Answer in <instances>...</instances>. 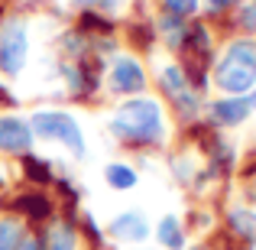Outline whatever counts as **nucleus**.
Returning a JSON list of instances; mask_svg holds the SVG:
<instances>
[{"label": "nucleus", "instance_id": "1a4fd4ad", "mask_svg": "<svg viewBox=\"0 0 256 250\" xmlns=\"http://www.w3.org/2000/svg\"><path fill=\"white\" fill-rule=\"evenodd\" d=\"M75 244H78V234L72 224H52L46 231L39 250H75Z\"/></svg>", "mask_w": 256, "mask_h": 250}, {"label": "nucleus", "instance_id": "6e6552de", "mask_svg": "<svg viewBox=\"0 0 256 250\" xmlns=\"http://www.w3.org/2000/svg\"><path fill=\"white\" fill-rule=\"evenodd\" d=\"M250 111H253V107H250L246 98H224V101H214V104H211V117L218 120V124H224V127L244 124Z\"/></svg>", "mask_w": 256, "mask_h": 250}, {"label": "nucleus", "instance_id": "aec40b11", "mask_svg": "<svg viewBox=\"0 0 256 250\" xmlns=\"http://www.w3.org/2000/svg\"><path fill=\"white\" fill-rule=\"evenodd\" d=\"M230 4H237V0H211L214 10H224V7H230Z\"/></svg>", "mask_w": 256, "mask_h": 250}, {"label": "nucleus", "instance_id": "a211bd4d", "mask_svg": "<svg viewBox=\"0 0 256 250\" xmlns=\"http://www.w3.org/2000/svg\"><path fill=\"white\" fill-rule=\"evenodd\" d=\"M240 23L246 26V30H256V4H246L244 13H240Z\"/></svg>", "mask_w": 256, "mask_h": 250}, {"label": "nucleus", "instance_id": "6ab92c4d", "mask_svg": "<svg viewBox=\"0 0 256 250\" xmlns=\"http://www.w3.org/2000/svg\"><path fill=\"white\" fill-rule=\"evenodd\" d=\"M13 250H39V240H36V237H32V234H30V231H26V234H23V237H20V244H16V247H13Z\"/></svg>", "mask_w": 256, "mask_h": 250}, {"label": "nucleus", "instance_id": "9b49d317", "mask_svg": "<svg viewBox=\"0 0 256 250\" xmlns=\"http://www.w3.org/2000/svg\"><path fill=\"white\" fill-rule=\"evenodd\" d=\"M227 221H230V227L244 240L256 244V211H253V208H234V211L227 214Z\"/></svg>", "mask_w": 256, "mask_h": 250}, {"label": "nucleus", "instance_id": "4468645a", "mask_svg": "<svg viewBox=\"0 0 256 250\" xmlns=\"http://www.w3.org/2000/svg\"><path fill=\"white\" fill-rule=\"evenodd\" d=\"M162 88L172 94V98H182L188 91V82H185V72L175 69V65H166L162 69Z\"/></svg>", "mask_w": 256, "mask_h": 250}, {"label": "nucleus", "instance_id": "0eeeda50", "mask_svg": "<svg viewBox=\"0 0 256 250\" xmlns=\"http://www.w3.org/2000/svg\"><path fill=\"white\" fill-rule=\"evenodd\" d=\"M110 234L120 244H140V240L150 237V224L140 211H124L110 221Z\"/></svg>", "mask_w": 256, "mask_h": 250}, {"label": "nucleus", "instance_id": "20e7f679", "mask_svg": "<svg viewBox=\"0 0 256 250\" xmlns=\"http://www.w3.org/2000/svg\"><path fill=\"white\" fill-rule=\"evenodd\" d=\"M26 52H30L26 26L20 20H10L0 30V72L4 75H20L23 65H26Z\"/></svg>", "mask_w": 256, "mask_h": 250}, {"label": "nucleus", "instance_id": "dca6fc26", "mask_svg": "<svg viewBox=\"0 0 256 250\" xmlns=\"http://www.w3.org/2000/svg\"><path fill=\"white\" fill-rule=\"evenodd\" d=\"M166 10H169V17H188L198 10V0H166Z\"/></svg>", "mask_w": 256, "mask_h": 250}, {"label": "nucleus", "instance_id": "f3484780", "mask_svg": "<svg viewBox=\"0 0 256 250\" xmlns=\"http://www.w3.org/2000/svg\"><path fill=\"white\" fill-rule=\"evenodd\" d=\"M26 169L32 172V179H49V166H39V159H32V156H26Z\"/></svg>", "mask_w": 256, "mask_h": 250}, {"label": "nucleus", "instance_id": "412c9836", "mask_svg": "<svg viewBox=\"0 0 256 250\" xmlns=\"http://www.w3.org/2000/svg\"><path fill=\"white\" fill-rule=\"evenodd\" d=\"M250 107L256 111V88H253V98H250Z\"/></svg>", "mask_w": 256, "mask_h": 250}, {"label": "nucleus", "instance_id": "f257e3e1", "mask_svg": "<svg viewBox=\"0 0 256 250\" xmlns=\"http://www.w3.org/2000/svg\"><path fill=\"white\" fill-rule=\"evenodd\" d=\"M114 137L126 140V143H159L166 133L162 111L152 98H133L124 101L117 107V114L110 117Z\"/></svg>", "mask_w": 256, "mask_h": 250}, {"label": "nucleus", "instance_id": "9d476101", "mask_svg": "<svg viewBox=\"0 0 256 250\" xmlns=\"http://www.w3.org/2000/svg\"><path fill=\"white\" fill-rule=\"evenodd\" d=\"M156 237H159V244H162L166 250H182L185 247V234H182V224H178L175 214H166V218L159 221Z\"/></svg>", "mask_w": 256, "mask_h": 250}, {"label": "nucleus", "instance_id": "f8f14e48", "mask_svg": "<svg viewBox=\"0 0 256 250\" xmlns=\"http://www.w3.org/2000/svg\"><path fill=\"white\" fill-rule=\"evenodd\" d=\"M104 179H107V185L117 188V192H126V188L136 185V172H133L130 166H124V163H110L104 169Z\"/></svg>", "mask_w": 256, "mask_h": 250}, {"label": "nucleus", "instance_id": "2eb2a0df", "mask_svg": "<svg viewBox=\"0 0 256 250\" xmlns=\"http://www.w3.org/2000/svg\"><path fill=\"white\" fill-rule=\"evenodd\" d=\"M20 205H23L32 218H46V214H49V201H46L42 195H26V198H20Z\"/></svg>", "mask_w": 256, "mask_h": 250}, {"label": "nucleus", "instance_id": "f03ea898", "mask_svg": "<svg viewBox=\"0 0 256 250\" xmlns=\"http://www.w3.org/2000/svg\"><path fill=\"white\" fill-rule=\"evenodd\" d=\"M214 82H218L220 91L230 94V98H240V94L253 91L256 88V46L246 43V39L230 43L224 59L214 69Z\"/></svg>", "mask_w": 256, "mask_h": 250}, {"label": "nucleus", "instance_id": "423d86ee", "mask_svg": "<svg viewBox=\"0 0 256 250\" xmlns=\"http://www.w3.org/2000/svg\"><path fill=\"white\" fill-rule=\"evenodd\" d=\"M32 127L20 117H0V150L4 153H30Z\"/></svg>", "mask_w": 256, "mask_h": 250}, {"label": "nucleus", "instance_id": "39448f33", "mask_svg": "<svg viewBox=\"0 0 256 250\" xmlns=\"http://www.w3.org/2000/svg\"><path fill=\"white\" fill-rule=\"evenodd\" d=\"M110 88L117 94H136L146 88V75L133 56H117L110 65Z\"/></svg>", "mask_w": 256, "mask_h": 250}, {"label": "nucleus", "instance_id": "7ed1b4c3", "mask_svg": "<svg viewBox=\"0 0 256 250\" xmlns=\"http://www.w3.org/2000/svg\"><path fill=\"white\" fill-rule=\"evenodd\" d=\"M32 127V137L39 140H56V143H65L75 156H84V137H82V127L72 114L65 111H36L30 120Z\"/></svg>", "mask_w": 256, "mask_h": 250}, {"label": "nucleus", "instance_id": "ddd939ff", "mask_svg": "<svg viewBox=\"0 0 256 250\" xmlns=\"http://www.w3.org/2000/svg\"><path fill=\"white\" fill-rule=\"evenodd\" d=\"M65 78H68V88L75 94H88V91H94V88H98V78H94L82 62H78V65H68V69H65Z\"/></svg>", "mask_w": 256, "mask_h": 250}, {"label": "nucleus", "instance_id": "5701e85b", "mask_svg": "<svg viewBox=\"0 0 256 250\" xmlns=\"http://www.w3.org/2000/svg\"><path fill=\"white\" fill-rule=\"evenodd\" d=\"M194 250H201V247H194Z\"/></svg>", "mask_w": 256, "mask_h": 250}, {"label": "nucleus", "instance_id": "4be33fe9", "mask_svg": "<svg viewBox=\"0 0 256 250\" xmlns=\"http://www.w3.org/2000/svg\"><path fill=\"white\" fill-rule=\"evenodd\" d=\"M75 4H91V0H75Z\"/></svg>", "mask_w": 256, "mask_h": 250}]
</instances>
